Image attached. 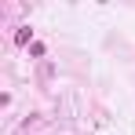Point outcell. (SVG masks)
<instances>
[{"label":"cell","instance_id":"cell-1","mask_svg":"<svg viewBox=\"0 0 135 135\" xmlns=\"http://www.w3.org/2000/svg\"><path fill=\"white\" fill-rule=\"evenodd\" d=\"M29 37H33V29H29V26H22V29L15 33V44H18V47H22V44H29Z\"/></svg>","mask_w":135,"mask_h":135}]
</instances>
